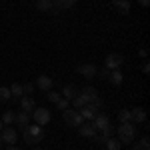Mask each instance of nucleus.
I'll use <instances>...</instances> for the list:
<instances>
[{
    "mask_svg": "<svg viewBox=\"0 0 150 150\" xmlns=\"http://www.w3.org/2000/svg\"><path fill=\"white\" fill-rule=\"evenodd\" d=\"M22 134H24V142L26 144H38L40 140L44 138V130L42 126H38V124H28V126L22 128Z\"/></svg>",
    "mask_w": 150,
    "mask_h": 150,
    "instance_id": "f257e3e1",
    "label": "nucleus"
},
{
    "mask_svg": "<svg viewBox=\"0 0 150 150\" xmlns=\"http://www.w3.org/2000/svg\"><path fill=\"white\" fill-rule=\"evenodd\" d=\"M134 138H136V126L132 122H122L120 128H118V140H120V144H130Z\"/></svg>",
    "mask_w": 150,
    "mask_h": 150,
    "instance_id": "f03ea898",
    "label": "nucleus"
},
{
    "mask_svg": "<svg viewBox=\"0 0 150 150\" xmlns=\"http://www.w3.org/2000/svg\"><path fill=\"white\" fill-rule=\"evenodd\" d=\"M64 114H62V118H64V122L68 124V126H80V124H84V118L80 116V112L78 110H74V108H66V110H62Z\"/></svg>",
    "mask_w": 150,
    "mask_h": 150,
    "instance_id": "7ed1b4c3",
    "label": "nucleus"
},
{
    "mask_svg": "<svg viewBox=\"0 0 150 150\" xmlns=\"http://www.w3.org/2000/svg\"><path fill=\"white\" fill-rule=\"evenodd\" d=\"M122 64H124V56H122V54H118V52H110V54H106V60H104V68L116 70V68H120Z\"/></svg>",
    "mask_w": 150,
    "mask_h": 150,
    "instance_id": "20e7f679",
    "label": "nucleus"
},
{
    "mask_svg": "<svg viewBox=\"0 0 150 150\" xmlns=\"http://www.w3.org/2000/svg\"><path fill=\"white\" fill-rule=\"evenodd\" d=\"M32 112H34V122L38 124V126L48 124V122H50V118H52V114H50V110H48V108H34Z\"/></svg>",
    "mask_w": 150,
    "mask_h": 150,
    "instance_id": "39448f33",
    "label": "nucleus"
},
{
    "mask_svg": "<svg viewBox=\"0 0 150 150\" xmlns=\"http://www.w3.org/2000/svg\"><path fill=\"white\" fill-rule=\"evenodd\" d=\"M0 136H2V140L10 146V144H16V140H18V134H16V130L10 126H4L2 130H0Z\"/></svg>",
    "mask_w": 150,
    "mask_h": 150,
    "instance_id": "423d86ee",
    "label": "nucleus"
},
{
    "mask_svg": "<svg viewBox=\"0 0 150 150\" xmlns=\"http://www.w3.org/2000/svg\"><path fill=\"white\" fill-rule=\"evenodd\" d=\"M130 122L132 124H146V112H144V108H132L130 110Z\"/></svg>",
    "mask_w": 150,
    "mask_h": 150,
    "instance_id": "0eeeda50",
    "label": "nucleus"
},
{
    "mask_svg": "<svg viewBox=\"0 0 150 150\" xmlns=\"http://www.w3.org/2000/svg\"><path fill=\"white\" fill-rule=\"evenodd\" d=\"M36 86H38L40 90L50 92V90H52V86H54V80H52L50 76H46V74H40V76L36 78Z\"/></svg>",
    "mask_w": 150,
    "mask_h": 150,
    "instance_id": "6e6552de",
    "label": "nucleus"
},
{
    "mask_svg": "<svg viewBox=\"0 0 150 150\" xmlns=\"http://www.w3.org/2000/svg\"><path fill=\"white\" fill-rule=\"evenodd\" d=\"M78 72H80L86 80H92V78H96V72H98V68H96L94 64H82V66H78Z\"/></svg>",
    "mask_w": 150,
    "mask_h": 150,
    "instance_id": "1a4fd4ad",
    "label": "nucleus"
},
{
    "mask_svg": "<svg viewBox=\"0 0 150 150\" xmlns=\"http://www.w3.org/2000/svg\"><path fill=\"white\" fill-rule=\"evenodd\" d=\"M110 124V118L106 114H102V112H98V114L94 116V120H92V126H94V130L98 132V130H102V128H106Z\"/></svg>",
    "mask_w": 150,
    "mask_h": 150,
    "instance_id": "9d476101",
    "label": "nucleus"
},
{
    "mask_svg": "<svg viewBox=\"0 0 150 150\" xmlns=\"http://www.w3.org/2000/svg\"><path fill=\"white\" fill-rule=\"evenodd\" d=\"M78 112H80V116L84 118V120H90V122H92V120H94V116L98 114L100 110H96L94 106H90V104H86V106H82V108L78 110Z\"/></svg>",
    "mask_w": 150,
    "mask_h": 150,
    "instance_id": "9b49d317",
    "label": "nucleus"
},
{
    "mask_svg": "<svg viewBox=\"0 0 150 150\" xmlns=\"http://www.w3.org/2000/svg\"><path fill=\"white\" fill-rule=\"evenodd\" d=\"M20 106H22V110L24 112H32L36 108V102H34V98H30V96H20Z\"/></svg>",
    "mask_w": 150,
    "mask_h": 150,
    "instance_id": "f8f14e48",
    "label": "nucleus"
},
{
    "mask_svg": "<svg viewBox=\"0 0 150 150\" xmlns=\"http://www.w3.org/2000/svg\"><path fill=\"white\" fill-rule=\"evenodd\" d=\"M78 132H80V136H84V138H94L96 136V130H94L92 124H80L78 126Z\"/></svg>",
    "mask_w": 150,
    "mask_h": 150,
    "instance_id": "ddd939ff",
    "label": "nucleus"
},
{
    "mask_svg": "<svg viewBox=\"0 0 150 150\" xmlns=\"http://www.w3.org/2000/svg\"><path fill=\"white\" fill-rule=\"evenodd\" d=\"M108 80L112 82L114 86H120L122 80H124V76H122V72H120V70L116 68V70H110V72H108Z\"/></svg>",
    "mask_w": 150,
    "mask_h": 150,
    "instance_id": "4468645a",
    "label": "nucleus"
},
{
    "mask_svg": "<svg viewBox=\"0 0 150 150\" xmlns=\"http://www.w3.org/2000/svg\"><path fill=\"white\" fill-rule=\"evenodd\" d=\"M76 94H78V88H76L74 84H66V86L62 88V98H66V100H72Z\"/></svg>",
    "mask_w": 150,
    "mask_h": 150,
    "instance_id": "2eb2a0df",
    "label": "nucleus"
},
{
    "mask_svg": "<svg viewBox=\"0 0 150 150\" xmlns=\"http://www.w3.org/2000/svg\"><path fill=\"white\" fill-rule=\"evenodd\" d=\"M86 104H88V100H86V96H84V94H80V92L72 98V108H74V110H80L82 106H86Z\"/></svg>",
    "mask_w": 150,
    "mask_h": 150,
    "instance_id": "dca6fc26",
    "label": "nucleus"
},
{
    "mask_svg": "<svg viewBox=\"0 0 150 150\" xmlns=\"http://www.w3.org/2000/svg\"><path fill=\"white\" fill-rule=\"evenodd\" d=\"M14 122H16V124H20V126H28V124H30V114H28V112H18V114L14 116Z\"/></svg>",
    "mask_w": 150,
    "mask_h": 150,
    "instance_id": "f3484780",
    "label": "nucleus"
},
{
    "mask_svg": "<svg viewBox=\"0 0 150 150\" xmlns=\"http://www.w3.org/2000/svg\"><path fill=\"white\" fill-rule=\"evenodd\" d=\"M36 8L40 12H50L54 8V4H52V0H36Z\"/></svg>",
    "mask_w": 150,
    "mask_h": 150,
    "instance_id": "a211bd4d",
    "label": "nucleus"
},
{
    "mask_svg": "<svg viewBox=\"0 0 150 150\" xmlns=\"http://www.w3.org/2000/svg\"><path fill=\"white\" fill-rule=\"evenodd\" d=\"M104 144H106V150H120L122 148V144H120V140L118 138H104Z\"/></svg>",
    "mask_w": 150,
    "mask_h": 150,
    "instance_id": "6ab92c4d",
    "label": "nucleus"
},
{
    "mask_svg": "<svg viewBox=\"0 0 150 150\" xmlns=\"http://www.w3.org/2000/svg\"><path fill=\"white\" fill-rule=\"evenodd\" d=\"M114 6H116V10H118V14H122V16L130 12V2L128 0H118Z\"/></svg>",
    "mask_w": 150,
    "mask_h": 150,
    "instance_id": "aec40b11",
    "label": "nucleus"
},
{
    "mask_svg": "<svg viewBox=\"0 0 150 150\" xmlns=\"http://www.w3.org/2000/svg\"><path fill=\"white\" fill-rule=\"evenodd\" d=\"M52 4L56 8H72L76 4V0H52Z\"/></svg>",
    "mask_w": 150,
    "mask_h": 150,
    "instance_id": "412c9836",
    "label": "nucleus"
},
{
    "mask_svg": "<svg viewBox=\"0 0 150 150\" xmlns=\"http://www.w3.org/2000/svg\"><path fill=\"white\" fill-rule=\"evenodd\" d=\"M134 150H150V138H148V136L140 138L138 142L134 144Z\"/></svg>",
    "mask_w": 150,
    "mask_h": 150,
    "instance_id": "4be33fe9",
    "label": "nucleus"
},
{
    "mask_svg": "<svg viewBox=\"0 0 150 150\" xmlns=\"http://www.w3.org/2000/svg\"><path fill=\"white\" fill-rule=\"evenodd\" d=\"M80 94H84V96H86V100L90 102V100H92L94 96H98V90H96L94 86H86V88H84V90H82Z\"/></svg>",
    "mask_w": 150,
    "mask_h": 150,
    "instance_id": "5701e85b",
    "label": "nucleus"
},
{
    "mask_svg": "<svg viewBox=\"0 0 150 150\" xmlns=\"http://www.w3.org/2000/svg\"><path fill=\"white\" fill-rule=\"evenodd\" d=\"M22 84H12L10 86V96H14V98H20L22 96Z\"/></svg>",
    "mask_w": 150,
    "mask_h": 150,
    "instance_id": "b1692460",
    "label": "nucleus"
},
{
    "mask_svg": "<svg viewBox=\"0 0 150 150\" xmlns=\"http://www.w3.org/2000/svg\"><path fill=\"white\" fill-rule=\"evenodd\" d=\"M14 112H12V110H6V112H4V114H2V124H8V126H10L12 122H14Z\"/></svg>",
    "mask_w": 150,
    "mask_h": 150,
    "instance_id": "393cba45",
    "label": "nucleus"
},
{
    "mask_svg": "<svg viewBox=\"0 0 150 150\" xmlns=\"http://www.w3.org/2000/svg\"><path fill=\"white\" fill-rule=\"evenodd\" d=\"M100 132H102V138H100V140H104V138H110V136H114L116 128L112 126V124H108V126H106V128H102Z\"/></svg>",
    "mask_w": 150,
    "mask_h": 150,
    "instance_id": "a878e982",
    "label": "nucleus"
},
{
    "mask_svg": "<svg viewBox=\"0 0 150 150\" xmlns=\"http://www.w3.org/2000/svg\"><path fill=\"white\" fill-rule=\"evenodd\" d=\"M118 120H120V124L122 122H130V110H120L118 112Z\"/></svg>",
    "mask_w": 150,
    "mask_h": 150,
    "instance_id": "bb28decb",
    "label": "nucleus"
},
{
    "mask_svg": "<svg viewBox=\"0 0 150 150\" xmlns=\"http://www.w3.org/2000/svg\"><path fill=\"white\" fill-rule=\"evenodd\" d=\"M10 88H6V86H0V100H10Z\"/></svg>",
    "mask_w": 150,
    "mask_h": 150,
    "instance_id": "cd10ccee",
    "label": "nucleus"
},
{
    "mask_svg": "<svg viewBox=\"0 0 150 150\" xmlns=\"http://www.w3.org/2000/svg\"><path fill=\"white\" fill-rule=\"evenodd\" d=\"M56 106L60 108V110H66V108H70V100H66V98H60L56 102Z\"/></svg>",
    "mask_w": 150,
    "mask_h": 150,
    "instance_id": "c85d7f7f",
    "label": "nucleus"
},
{
    "mask_svg": "<svg viewBox=\"0 0 150 150\" xmlns=\"http://www.w3.org/2000/svg\"><path fill=\"white\" fill-rule=\"evenodd\" d=\"M60 98H62V94H60V92H48V100H50V102L56 104Z\"/></svg>",
    "mask_w": 150,
    "mask_h": 150,
    "instance_id": "c756f323",
    "label": "nucleus"
},
{
    "mask_svg": "<svg viewBox=\"0 0 150 150\" xmlns=\"http://www.w3.org/2000/svg\"><path fill=\"white\" fill-rule=\"evenodd\" d=\"M32 90H34V84H30V82H28V84H24V86H22V92H26V96H28V94L32 92Z\"/></svg>",
    "mask_w": 150,
    "mask_h": 150,
    "instance_id": "7c9ffc66",
    "label": "nucleus"
},
{
    "mask_svg": "<svg viewBox=\"0 0 150 150\" xmlns=\"http://www.w3.org/2000/svg\"><path fill=\"white\" fill-rule=\"evenodd\" d=\"M108 72H110L108 68H102L100 72H96V76H100V78H108Z\"/></svg>",
    "mask_w": 150,
    "mask_h": 150,
    "instance_id": "2f4dec72",
    "label": "nucleus"
},
{
    "mask_svg": "<svg viewBox=\"0 0 150 150\" xmlns=\"http://www.w3.org/2000/svg\"><path fill=\"white\" fill-rule=\"evenodd\" d=\"M142 72H144V74H148V72H150V64H148V62L142 64Z\"/></svg>",
    "mask_w": 150,
    "mask_h": 150,
    "instance_id": "473e14b6",
    "label": "nucleus"
},
{
    "mask_svg": "<svg viewBox=\"0 0 150 150\" xmlns=\"http://www.w3.org/2000/svg\"><path fill=\"white\" fill-rule=\"evenodd\" d=\"M138 54H140L142 58H146V56H148V50H146V48H140V50H138Z\"/></svg>",
    "mask_w": 150,
    "mask_h": 150,
    "instance_id": "72a5a7b5",
    "label": "nucleus"
},
{
    "mask_svg": "<svg viewBox=\"0 0 150 150\" xmlns=\"http://www.w3.org/2000/svg\"><path fill=\"white\" fill-rule=\"evenodd\" d=\"M148 4H150V0H140V6H144V8H148Z\"/></svg>",
    "mask_w": 150,
    "mask_h": 150,
    "instance_id": "f704fd0d",
    "label": "nucleus"
},
{
    "mask_svg": "<svg viewBox=\"0 0 150 150\" xmlns=\"http://www.w3.org/2000/svg\"><path fill=\"white\" fill-rule=\"evenodd\" d=\"M6 150H20V148H16L14 144H10V146H8V148H6Z\"/></svg>",
    "mask_w": 150,
    "mask_h": 150,
    "instance_id": "c9c22d12",
    "label": "nucleus"
},
{
    "mask_svg": "<svg viewBox=\"0 0 150 150\" xmlns=\"http://www.w3.org/2000/svg\"><path fill=\"white\" fill-rule=\"evenodd\" d=\"M2 144H4V140H2V136H0V146H2Z\"/></svg>",
    "mask_w": 150,
    "mask_h": 150,
    "instance_id": "e433bc0d",
    "label": "nucleus"
},
{
    "mask_svg": "<svg viewBox=\"0 0 150 150\" xmlns=\"http://www.w3.org/2000/svg\"><path fill=\"white\" fill-rule=\"evenodd\" d=\"M2 128H4V124H2V120H0V130H2Z\"/></svg>",
    "mask_w": 150,
    "mask_h": 150,
    "instance_id": "4c0bfd02",
    "label": "nucleus"
},
{
    "mask_svg": "<svg viewBox=\"0 0 150 150\" xmlns=\"http://www.w3.org/2000/svg\"><path fill=\"white\" fill-rule=\"evenodd\" d=\"M116 2H118V0H112V4H116Z\"/></svg>",
    "mask_w": 150,
    "mask_h": 150,
    "instance_id": "58836bf2",
    "label": "nucleus"
},
{
    "mask_svg": "<svg viewBox=\"0 0 150 150\" xmlns=\"http://www.w3.org/2000/svg\"><path fill=\"white\" fill-rule=\"evenodd\" d=\"M32 150H42V148H32Z\"/></svg>",
    "mask_w": 150,
    "mask_h": 150,
    "instance_id": "ea45409f",
    "label": "nucleus"
},
{
    "mask_svg": "<svg viewBox=\"0 0 150 150\" xmlns=\"http://www.w3.org/2000/svg\"><path fill=\"white\" fill-rule=\"evenodd\" d=\"M128 2H130V0H128Z\"/></svg>",
    "mask_w": 150,
    "mask_h": 150,
    "instance_id": "a19ab883",
    "label": "nucleus"
}]
</instances>
